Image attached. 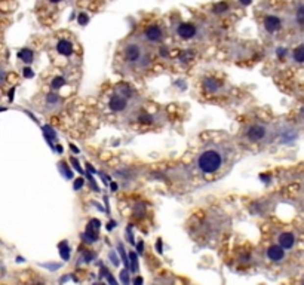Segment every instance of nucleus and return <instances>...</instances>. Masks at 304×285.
<instances>
[{
	"label": "nucleus",
	"instance_id": "f257e3e1",
	"mask_svg": "<svg viewBox=\"0 0 304 285\" xmlns=\"http://www.w3.org/2000/svg\"><path fill=\"white\" fill-rule=\"evenodd\" d=\"M198 168L203 172V174H214L221 168L223 164V158L218 152L215 150H206L203 153L199 155L198 158Z\"/></svg>",
	"mask_w": 304,
	"mask_h": 285
},
{
	"label": "nucleus",
	"instance_id": "f03ea898",
	"mask_svg": "<svg viewBox=\"0 0 304 285\" xmlns=\"http://www.w3.org/2000/svg\"><path fill=\"white\" fill-rule=\"evenodd\" d=\"M125 58L129 64H141L143 48L138 43H131L125 48Z\"/></svg>",
	"mask_w": 304,
	"mask_h": 285
},
{
	"label": "nucleus",
	"instance_id": "7ed1b4c3",
	"mask_svg": "<svg viewBox=\"0 0 304 285\" xmlns=\"http://www.w3.org/2000/svg\"><path fill=\"white\" fill-rule=\"evenodd\" d=\"M144 37H146V40H149L152 43H157L163 39V30L160 28V26L152 24L144 30Z\"/></svg>",
	"mask_w": 304,
	"mask_h": 285
},
{
	"label": "nucleus",
	"instance_id": "20e7f679",
	"mask_svg": "<svg viewBox=\"0 0 304 285\" xmlns=\"http://www.w3.org/2000/svg\"><path fill=\"white\" fill-rule=\"evenodd\" d=\"M177 33H178V36H179L181 39L189 40V39H193V37L196 36L198 28H196V26L192 24V23H182V24L178 26Z\"/></svg>",
	"mask_w": 304,
	"mask_h": 285
},
{
	"label": "nucleus",
	"instance_id": "39448f33",
	"mask_svg": "<svg viewBox=\"0 0 304 285\" xmlns=\"http://www.w3.org/2000/svg\"><path fill=\"white\" fill-rule=\"evenodd\" d=\"M127 106H128V100L124 97V95H120V94H117V95H113L111 98H110V103H108V107L113 110V112H124L125 109H127Z\"/></svg>",
	"mask_w": 304,
	"mask_h": 285
},
{
	"label": "nucleus",
	"instance_id": "423d86ee",
	"mask_svg": "<svg viewBox=\"0 0 304 285\" xmlns=\"http://www.w3.org/2000/svg\"><path fill=\"white\" fill-rule=\"evenodd\" d=\"M266 134H267V129L263 125H251L247 132V135L251 141H260L266 137Z\"/></svg>",
	"mask_w": 304,
	"mask_h": 285
},
{
	"label": "nucleus",
	"instance_id": "0eeeda50",
	"mask_svg": "<svg viewBox=\"0 0 304 285\" xmlns=\"http://www.w3.org/2000/svg\"><path fill=\"white\" fill-rule=\"evenodd\" d=\"M264 28L269 33H276L278 30L282 28V20L276 15H267L264 18Z\"/></svg>",
	"mask_w": 304,
	"mask_h": 285
},
{
	"label": "nucleus",
	"instance_id": "6e6552de",
	"mask_svg": "<svg viewBox=\"0 0 304 285\" xmlns=\"http://www.w3.org/2000/svg\"><path fill=\"white\" fill-rule=\"evenodd\" d=\"M267 257H269V260L279 263L285 258V250L280 245H272L267 250Z\"/></svg>",
	"mask_w": 304,
	"mask_h": 285
},
{
	"label": "nucleus",
	"instance_id": "1a4fd4ad",
	"mask_svg": "<svg viewBox=\"0 0 304 285\" xmlns=\"http://www.w3.org/2000/svg\"><path fill=\"white\" fill-rule=\"evenodd\" d=\"M56 52L63 57H70L73 54V43L67 39H61L56 43Z\"/></svg>",
	"mask_w": 304,
	"mask_h": 285
},
{
	"label": "nucleus",
	"instance_id": "9d476101",
	"mask_svg": "<svg viewBox=\"0 0 304 285\" xmlns=\"http://www.w3.org/2000/svg\"><path fill=\"white\" fill-rule=\"evenodd\" d=\"M278 241H279V245L283 250H291L294 247V244H295V236L291 232H283V233L279 235Z\"/></svg>",
	"mask_w": 304,
	"mask_h": 285
},
{
	"label": "nucleus",
	"instance_id": "9b49d317",
	"mask_svg": "<svg viewBox=\"0 0 304 285\" xmlns=\"http://www.w3.org/2000/svg\"><path fill=\"white\" fill-rule=\"evenodd\" d=\"M294 23L297 27L304 30V2L297 3V6L294 8Z\"/></svg>",
	"mask_w": 304,
	"mask_h": 285
},
{
	"label": "nucleus",
	"instance_id": "f8f14e48",
	"mask_svg": "<svg viewBox=\"0 0 304 285\" xmlns=\"http://www.w3.org/2000/svg\"><path fill=\"white\" fill-rule=\"evenodd\" d=\"M18 58H20L21 61H24V62H27V64H30V62L33 61V58H34V54H33V51H31V49L24 48V49H21V51L18 52Z\"/></svg>",
	"mask_w": 304,
	"mask_h": 285
},
{
	"label": "nucleus",
	"instance_id": "ddd939ff",
	"mask_svg": "<svg viewBox=\"0 0 304 285\" xmlns=\"http://www.w3.org/2000/svg\"><path fill=\"white\" fill-rule=\"evenodd\" d=\"M292 58H294L295 62H298V64H304V45H300V46H297V48L294 49V52H292Z\"/></svg>",
	"mask_w": 304,
	"mask_h": 285
},
{
	"label": "nucleus",
	"instance_id": "4468645a",
	"mask_svg": "<svg viewBox=\"0 0 304 285\" xmlns=\"http://www.w3.org/2000/svg\"><path fill=\"white\" fill-rule=\"evenodd\" d=\"M218 86H220V84H218L215 79H205V82H203V88H205L208 92H214V91H217Z\"/></svg>",
	"mask_w": 304,
	"mask_h": 285
},
{
	"label": "nucleus",
	"instance_id": "2eb2a0df",
	"mask_svg": "<svg viewBox=\"0 0 304 285\" xmlns=\"http://www.w3.org/2000/svg\"><path fill=\"white\" fill-rule=\"evenodd\" d=\"M64 84H66L64 78H55V79L52 81V88H53V89H59L61 86H64Z\"/></svg>",
	"mask_w": 304,
	"mask_h": 285
},
{
	"label": "nucleus",
	"instance_id": "dca6fc26",
	"mask_svg": "<svg viewBox=\"0 0 304 285\" xmlns=\"http://www.w3.org/2000/svg\"><path fill=\"white\" fill-rule=\"evenodd\" d=\"M227 9H228V5L224 3V2H221V3H218V5L214 6V12H215V14H223V12H226Z\"/></svg>",
	"mask_w": 304,
	"mask_h": 285
},
{
	"label": "nucleus",
	"instance_id": "f3484780",
	"mask_svg": "<svg viewBox=\"0 0 304 285\" xmlns=\"http://www.w3.org/2000/svg\"><path fill=\"white\" fill-rule=\"evenodd\" d=\"M59 248H61V256H63V258L64 260H67L69 257H70V253H69V247H67V244L66 242H63L59 245Z\"/></svg>",
	"mask_w": 304,
	"mask_h": 285
},
{
	"label": "nucleus",
	"instance_id": "a211bd4d",
	"mask_svg": "<svg viewBox=\"0 0 304 285\" xmlns=\"http://www.w3.org/2000/svg\"><path fill=\"white\" fill-rule=\"evenodd\" d=\"M45 135H46L48 138H56V134H55L53 129L49 128V126H45Z\"/></svg>",
	"mask_w": 304,
	"mask_h": 285
},
{
	"label": "nucleus",
	"instance_id": "6ab92c4d",
	"mask_svg": "<svg viewBox=\"0 0 304 285\" xmlns=\"http://www.w3.org/2000/svg\"><path fill=\"white\" fill-rule=\"evenodd\" d=\"M58 101H59V97H58L56 94H49V95H48V103L55 104V103H58Z\"/></svg>",
	"mask_w": 304,
	"mask_h": 285
},
{
	"label": "nucleus",
	"instance_id": "aec40b11",
	"mask_svg": "<svg viewBox=\"0 0 304 285\" xmlns=\"http://www.w3.org/2000/svg\"><path fill=\"white\" fill-rule=\"evenodd\" d=\"M24 76H25V78H28V79H30V78H33V76H34L33 70H31V68H28V67H27V68H24Z\"/></svg>",
	"mask_w": 304,
	"mask_h": 285
},
{
	"label": "nucleus",
	"instance_id": "412c9836",
	"mask_svg": "<svg viewBox=\"0 0 304 285\" xmlns=\"http://www.w3.org/2000/svg\"><path fill=\"white\" fill-rule=\"evenodd\" d=\"M82 186H83V178H77V180L75 181V190H79Z\"/></svg>",
	"mask_w": 304,
	"mask_h": 285
},
{
	"label": "nucleus",
	"instance_id": "4be33fe9",
	"mask_svg": "<svg viewBox=\"0 0 304 285\" xmlns=\"http://www.w3.org/2000/svg\"><path fill=\"white\" fill-rule=\"evenodd\" d=\"M131 260H132V270H137V267H138V263H137V256H135V254H131Z\"/></svg>",
	"mask_w": 304,
	"mask_h": 285
},
{
	"label": "nucleus",
	"instance_id": "5701e85b",
	"mask_svg": "<svg viewBox=\"0 0 304 285\" xmlns=\"http://www.w3.org/2000/svg\"><path fill=\"white\" fill-rule=\"evenodd\" d=\"M79 21H80V24H85V23H88V18H86L85 15H80V17H79Z\"/></svg>",
	"mask_w": 304,
	"mask_h": 285
},
{
	"label": "nucleus",
	"instance_id": "b1692460",
	"mask_svg": "<svg viewBox=\"0 0 304 285\" xmlns=\"http://www.w3.org/2000/svg\"><path fill=\"white\" fill-rule=\"evenodd\" d=\"M160 55H162V57H166V55H168V49H166V48H162V49H160Z\"/></svg>",
	"mask_w": 304,
	"mask_h": 285
},
{
	"label": "nucleus",
	"instance_id": "393cba45",
	"mask_svg": "<svg viewBox=\"0 0 304 285\" xmlns=\"http://www.w3.org/2000/svg\"><path fill=\"white\" fill-rule=\"evenodd\" d=\"M137 248H138V251H140V253H143V248H144V244H143V242H138V245H137Z\"/></svg>",
	"mask_w": 304,
	"mask_h": 285
},
{
	"label": "nucleus",
	"instance_id": "a878e982",
	"mask_svg": "<svg viewBox=\"0 0 304 285\" xmlns=\"http://www.w3.org/2000/svg\"><path fill=\"white\" fill-rule=\"evenodd\" d=\"M5 81V73H3V71H0V84H2Z\"/></svg>",
	"mask_w": 304,
	"mask_h": 285
},
{
	"label": "nucleus",
	"instance_id": "bb28decb",
	"mask_svg": "<svg viewBox=\"0 0 304 285\" xmlns=\"http://www.w3.org/2000/svg\"><path fill=\"white\" fill-rule=\"evenodd\" d=\"M278 55H279V57L285 55V49H282V48H280V49H278Z\"/></svg>",
	"mask_w": 304,
	"mask_h": 285
},
{
	"label": "nucleus",
	"instance_id": "cd10ccee",
	"mask_svg": "<svg viewBox=\"0 0 304 285\" xmlns=\"http://www.w3.org/2000/svg\"><path fill=\"white\" fill-rule=\"evenodd\" d=\"M240 3H242V5H250L251 0H240Z\"/></svg>",
	"mask_w": 304,
	"mask_h": 285
},
{
	"label": "nucleus",
	"instance_id": "c85d7f7f",
	"mask_svg": "<svg viewBox=\"0 0 304 285\" xmlns=\"http://www.w3.org/2000/svg\"><path fill=\"white\" fill-rule=\"evenodd\" d=\"M48 2H49V3H52V5H56V3H59V2H61V0H48Z\"/></svg>",
	"mask_w": 304,
	"mask_h": 285
},
{
	"label": "nucleus",
	"instance_id": "c756f323",
	"mask_svg": "<svg viewBox=\"0 0 304 285\" xmlns=\"http://www.w3.org/2000/svg\"><path fill=\"white\" fill-rule=\"evenodd\" d=\"M134 282H135V284H143V279H141V278H137Z\"/></svg>",
	"mask_w": 304,
	"mask_h": 285
},
{
	"label": "nucleus",
	"instance_id": "7c9ffc66",
	"mask_svg": "<svg viewBox=\"0 0 304 285\" xmlns=\"http://www.w3.org/2000/svg\"><path fill=\"white\" fill-rule=\"evenodd\" d=\"M111 189L116 190V189H117V184H116V183H111Z\"/></svg>",
	"mask_w": 304,
	"mask_h": 285
}]
</instances>
